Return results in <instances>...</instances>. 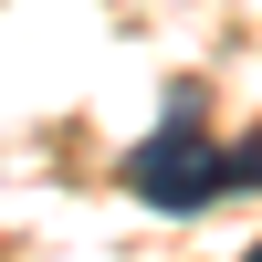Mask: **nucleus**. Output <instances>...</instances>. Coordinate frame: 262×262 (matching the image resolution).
I'll return each mask as SVG.
<instances>
[{
  "label": "nucleus",
  "mask_w": 262,
  "mask_h": 262,
  "mask_svg": "<svg viewBox=\"0 0 262 262\" xmlns=\"http://www.w3.org/2000/svg\"><path fill=\"white\" fill-rule=\"evenodd\" d=\"M126 189H137L147 210H210L231 189V147L189 137V126H168V137H147L137 158H126Z\"/></svg>",
  "instance_id": "nucleus-1"
},
{
  "label": "nucleus",
  "mask_w": 262,
  "mask_h": 262,
  "mask_svg": "<svg viewBox=\"0 0 262 262\" xmlns=\"http://www.w3.org/2000/svg\"><path fill=\"white\" fill-rule=\"evenodd\" d=\"M242 179H262V147H242V158H231V189H242Z\"/></svg>",
  "instance_id": "nucleus-2"
},
{
  "label": "nucleus",
  "mask_w": 262,
  "mask_h": 262,
  "mask_svg": "<svg viewBox=\"0 0 262 262\" xmlns=\"http://www.w3.org/2000/svg\"><path fill=\"white\" fill-rule=\"evenodd\" d=\"M252 262H262V252H252Z\"/></svg>",
  "instance_id": "nucleus-3"
}]
</instances>
